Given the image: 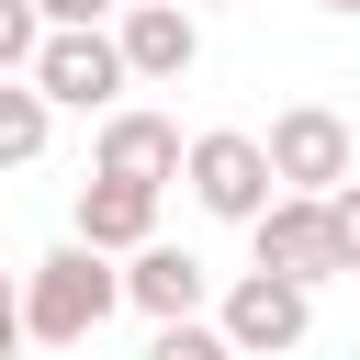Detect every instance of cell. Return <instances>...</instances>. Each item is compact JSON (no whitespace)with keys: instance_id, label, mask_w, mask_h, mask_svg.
I'll return each instance as SVG.
<instances>
[{"instance_id":"1","label":"cell","mask_w":360,"mask_h":360,"mask_svg":"<svg viewBox=\"0 0 360 360\" xmlns=\"http://www.w3.org/2000/svg\"><path fill=\"white\" fill-rule=\"evenodd\" d=\"M124 304V270L101 259V248H56V259H34L22 270V338H45V349H79V338H101V315Z\"/></svg>"},{"instance_id":"2","label":"cell","mask_w":360,"mask_h":360,"mask_svg":"<svg viewBox=\"0 0 360 360\" xmlns=\"http://www.w3.org/2000/svg\"><path fill=\"white\" fill-rule=\"evenodd\" d=\"M180 180H191V202H202V214H225V225H259V214L281 202V180H270V146H259V135H236V124L191 135Z\"/></svg>"},{"instance_id":"3","label":"cell","mask_w":360,"mask_h":360,"mask_svg":"<svg viewBox=\"0 0 360 360\" xmlns=\"http://www.w3.org/2000/svg\"><path fill=\"white\" fill-rule=\"evenodd\" d=\"M22 79L45 90V112H124V45H112V22H90V34H45Z\"/></svg>"},{"instance_id":"4","label":"cell","mask_w":360,"mask_h":360,"mask_svg":"<svg viewBox=\"0 0 360 360\" xmlns=\"http://www.w3.org/2000/svg\"><path fill=\"white\" fill-rule=\"evenodd\" d=\"M259 146H270V180H281V191H304V202H326L338 180H360V169H349V124H338L326 101L270 112V135H259Z\"/></svg>"},{"instance_id":"5","label":"cell","mask_w":360,"mask_h":360,"mask_svg":"<svg viewBox=\"0 0 360 360\" xmlns=\"http://www.w3.org/2000/svg\"><path fill=\"white\" fill-rule=\"evenodd\" d=\"M214 326H225V349H236V360H281V349H304V326H315V292H304V281H270V270H248V281L214 304Z\"/></svg>"},{"instance_id":"6","label":"cell","mask_w":360,"mask_h":360,"mask_svg":"<svg viewBox=\"0 0 360 360\" xmlns=\"http://www.w3.org/2000/svg\"><path fill=\"white\" fill-rule=\"evenodd\" d=\"M248 248H259V270L270 281H338V225H326V202H304V191H281L259 225H248Z\"/></svg>"},{"instance_id":"7","label":"cell","mask_w":360,"mask_h":360,"mask_svg":"<svg viewBox=\"0 0 360 360\" xmlns=\"http://www.w3.org/2000/svg\"><path fill=\"white\" fill-rule=\"evenodd\" d=\"M180 124L169 112H146V101H124V112H101V146H90V169L101 180H146V191H169L180 180Z\"/></svg>"},{"instance_id":"8","label":"cell","mask_w":360,"mask_h":360,"mask_svg":"<svg viewBox=\"0 0 360 360\" xmlns=\"http://www.w3.org/2000/svg\"><path fill=\"white\" fill-rule=\"evenodd\" d=\"M112 45H124V79H191L202 68V22L180 0H124Z\"/></svg>"},{"instance_id":"9","label":"cell","mask_w":360,"mask_h":360,"mask_svg":"<svg viewBox=\"0 0 360 360\" xmlns=\"http://www.w3.org/2000/svg\"><path fill=\"white\" fill-rule=\"evenodd\" d=\"M79 248H101V259H135V248H158V191L146 180H79Z\"/></svg>"},{"instance_id":"10","label":"cell","mask_w":360,"mask_h":360,"mask_svg":"<svg viewBox=\"0 0 360 360\" xmlns=\"http://www.w3.org/2000/svg\"><path fill=\"white\" fill-rule=\"evenodd\" d=\"M202 292H214V270H202L191 248H169V236L124 259V304H135V315H158V326H191V315H202Z\"/></svg>"},{"instance_id":"11","label":"cell","mask_w":360,"mask_h":360,"mask_svg":"<svg viewBox=\"0 0 360 360\" xmlns=\"http://www.w3.org/2000/svg\"><path fill=\"white\" fill-rule=\"evenodd\" d=\"M45 135H56L45 90H34V79H0V169H34V158H45Z\"/></svg>"},{"instance_id":"12","label":"cell","mask_w":360,"mask_h":360,"mask_svg":"<svg viewBox=\"0 0 360 360\" xmlns=\"http://www.w3.org/2000/svg\"><path fill=\"white\" fill-rule=\"evenodd\" d=\"M34 45H45V11H34V0H0V79H22Z\"/></svg>"},{"instance_id":"13","label":"cell","mask_w":360,"mask_h":360,"mask_svg":"<svg viewBox=\"0 0 360 360\" xmlns=\"http://www.w3.org/2000/svg\"><path fill=\"white\" fill-rule=\"evenodd\" d=\"M146 360H236V349H225V326H202V315H191V326H158V338H146Z\"/></svg>"},{"instance_id":"14","label":"cell","mask_w":360,"mask_h":360,"mask_svg":"<svg viewBox=\"0 0 360 360\" xmlns=\"http://www.w3.org/2000/svg\"><path fill=\"white\" fill-rule=\"evenodd\" d=\"M326 225H338V270H360V180L326 191Z\"/></svg>"},{"instance_id":"15","label":"cell","mask_w":360,"mask_h":360,"mask_svg":"<svg viewBox=\"0 0 360 360\" xmlns=\"http://www.w3.org/2000/svg\"><path fill=\"white\" fill-rule=\"evenodd\" d=\"M34 11H45V34H90V22L124 11V0H34Z\"/></svg>"},{"instance_id":"16","label":"cell","mask_w":360,"mask_h":360,"mask_svg":"<svg viewBox=\"0 0 360 360\" xmlns=\"http://www.w3.org/2000/svg\"><path fill=\"white\" fill-rule=\"evenodd\" d=\"M22 349V270H0V360Z\"/></svg>"},{"instance_id":"17","label":"cell","mask_w":360,"mask_h":360,"mask_svg":"<svg viewBox=\"0 0 360 360\" xmlns=\"http://www.w3.org/2000/svg\"><path fill=\"white\" fill-rule=\"evenodd\" d=\"M326 11H360V0H326Z\"/></svg>"}]
</instances>
